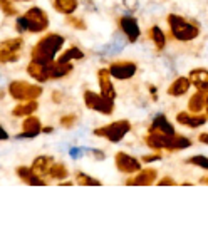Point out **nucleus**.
<instances>
[{"instance_id":"7ed1b4c3","label":"nucleus","mask_w":208,"mask_h":248,"mask_svg":"<svg viewBox=\"0 0 208 248\" xmlns=\"http://www.w3.org/2000/svg\"><path fill=\"white\" fill-rule=\"evenodd\" d=\"M144 143L149 148L156 149H166V151H181V149H188L192 146V141L180 134H160V133H148V136L144 138Z\"/></svg>"},{"instance_id":"7c9ffc66","label":"nucleus","mask_w":208,"mask_h":248,"mask_svg":"<svg viewBox=\"0 0 208 248\" xmlns=\"http://www.w3.org/2000/svg\"><path fill=\"white\" fill-rule=\"evenodd\" d=\"M0 10H2L5 16H16L17 14V9L12 5V2L10 0H0Z\"/></svg>"},{"instance_id":"b1692460","label":"nucleus","mask_w":208,"mask_h":248,"mask_svg":"<svg viewBox=\"0 0 208 248\" xmlns=\"http://www.w3.org/2000/svg\"><path fill=\"white\" fill-rule=\"evenodd\" d=\"M205 101H207V93L196 91L188 101V111L190 112H202L205 109Z\"/></svg>"},{"instance_id":"39448f33","label":"nucleus","mask_w":208,"mask_h":248,"mask_svg":"<svg viewBox=\"0 0 208 248\" xmlns=\"http://www.w3.org/2000/svg\"><path fill=\"white\" fill-rule=\"evenodd\" d=\"M9 94L10 97H14L19 103H22V101H37V97H41L42 94V87L25 81H14L9 86Z\"/></svg>"},{"instance_id":"2f4dec72","label":"nucleus","mask_w":208,"mask_h":248,"mask_svg":"<svg viewBox=\"0 0 208 248\" xmlns=\"http://www.w3.org/2000/svg\"><path fill=\"white\" fill-rule=\"evenodd\" d=\"M67 24L71 25V27H74V29H79V31H84V29H86V24H84V20L79 19V17L67 16Z\"/></svg>"},{"instance_id":"20e7f679","label":"nucleus","mask_w":208,"mask_h":248,"mask_svg":"<svg viewBox=\"0 0 208 248\" xmlns=\"http://www.w3.org/2000/svg\"><path fill=\"white\" fill-rule=\"evenodd\" d=\"M168 25H170L171 35L180 42L195 41L200 35V25L196 22L185 19L181 16H176V14H170L168 16Z\"/></svg>"},{"instance_id":"0eeeda50","label":"nucleus","mask_w":208,"mask_h":248,"mask_svg":"<svg viewBox=\"0 0 208 248\" xmlns=\"http://www.w3.org/2000/svg\"><path fill=\"white\" fill-rule=\"evenodd\" d=\"M84 104L91 111L101 112L106 116L112 114V111H114V101L108 99L103 94H97L94 91H84Z\"/></svg>"},{"instance_id":"1a4fd4ad","label":"nucleus","mask_w":208,"mask_h":248,"mask_svg":"<svg viewBox=\"0 0 208 248\" xmlns=\"http://www.w3.org/2000/svg\"><path fill=\"white\" fill-rule=\"evenodd\" d=\"M109 74L112 79H118V81H128V79L134 78L138 71L136 62L133 61H116L109 65Z\"/></svg>"},{"instance_id":"c756f323","label":"nucleus","mask_w":208,"mask_h":248,"mask_svg":"<svg viewBox=\"0 0 208 248\" xmlns=\"http://www.w3.org/2000/svg\"><path fill=\"white\" fill-rule=\"evenodd\" d=\"M188 165H195V166H200L203 170H208V158L207 156H192V158L187 159Z\"/></svg>"},{"instance_id":"a878e982","label":"nucleus","mask_w":208,"mask_h":248,"mask_svg":"<svg viewBox=\"0 0 208 248\" xmlns=\"http://www.w3.org/2000/svg\"><path fill=\"white\" fill-rule=\"evenodd\" d=\"M148 35H149V39H151V42L155 44L156 49H158V50H163V49H165V46H166L165 32H163L161 29L158 27V25H155V27L149 29Z\"/></svg>"},{"instance_id":"423d86ee","label":"nucleus","mask_w":208,"mask_h":248,"mask_svg":"<svg viewBox=\"0 0 208 248\" xmlns=\"http://www.w3.org/2000/svg\"><path fill=\"white\" fill-rule=\"evenodd\" d=\"M129 131H131V123L126 121V119H121V121H114V123L108 124V126L94 129V136L106 138V140L111 141V143H119Z\"/></svg>"},{"instance_id":"9b49d317","label":"nucleus","mask_w":208,"mask_h":248,"mask_svg":"<svg viewBox=\"0 0 208 248\" xmlns=\"http://www.w3.org/2000/svg\"><path fill=\"white\" fill-rule=\"evenodd\" d=\"M50 67H52V62L31 61V64L27 65V72L37 82H47L50 81Z\"/></svg>"},{"instance_id":"393cba45","label":"nucleus","mask_w":208,"mask_h":248,"mask_svg":"<svg viewBox=\"0 0 208 248\" xmlns=\"http://www.w3.org/2000/svg\"><path fill=\"white\" fill-rule=\"evenodd\" d=\"M78 0H54L52 5L54 9L59 14H64V16H72V14L78 10Z\"/></svg>"},{"instance_id":"bb28decb","label":"nucleus","mask_w":208,"mask_h":248,"mask_svg":"<svg viewBox=\"0 0 208 248\" xmlns=\"http://www.w3.org/2000/svg\"><path fill=\"white\" fill-rule=\"evenodd\" d=\"M84 57V52L79 47H69L67 50L59 57V62H71V61H78V59H82Z\"/></svg>"},{"instance_id":"a19ab883","label":"nucleus","mask_w":208,"mask_h":248,"mask_svg":"<svg viewBox=\"0 0 208 248\" xmlns=\"http://www.w3.org/2000/svg\"><path fill=\"white\" fill-rule=\"evenodd\" d=\"M149 93L153 94V99H156V89H155V86H149Z\"/></svg>"},{"instance_id":"2eb2a0df","label":"nucleus","mask_w":208,"mask_h":248,"mask_svg":"<svg viewBox=\"0 0 208 248\" xmlns=\"http://www.w3.org/2000/svg\"><path fill=\"white\" fill-rule=\"evenodd\" d=\"M111 74H109V69H99L97 71V82H99V89H101V94L108 99L114 101L116 99V89L112 86V81H111Z\"/></svg>"},{"instance_id":"a211bd4d","label":"nucleus","mask_w":208,"mask_h":248,"mask_svg":"<svg viewBox=\"0 0 208 248\" xmlns=\"http://www.w3.org/2000/svg\"><path fill=\"white\" fill-rule=\"evenodd\" d=\"M148 133H160V134H175L176 131H175V126L168 121V118L165 114H158L155 119H153L151 126H149Z\"/></svg>"},{"instance_id":"49530a36","label":"nucleus","mask_w":208,"mask_h":248,"mask_svg":"<svg viewBox=\"0 0 208 248\" xmlns=\"http://www.w3.org/2000/svg\"><path fill=\"white\" fill-rule=\"evenodd\" d=\"M203 181H207V183H208V178H205V180H203Z\"/></svg>"},{"instance_id":"4be33fe9","label":"nucleus","mask_w":208,"mask_h":248,"mask_svg":"<svg viewBox=\"0 0 208 248\" xmlns=\"http://www.w3.org/2000/svg\"><path fill=\"white\" fill-rule=\"evenodd\" d=\"M39 104L37 101H22L20 104H17L16 108L12 109V114L16 118H27V116L34 114L37 111Z\"/></svg>"},{"instance_id":"f3484780","label":"nucleus","mask_w":208,"mask_h":248,"mask_svg":"<svg viewBox=\"0 0 208 248\" xmlns=\"http://www.w3.org/2000/svg\"><path fill=\"white\" fill-rule=\"evenodd\" d=\"M54 163L56 161H54L52 156H39V158L34 159L31 170L34 171L37 176H41L46 180V178H49V171H50V168H52Z\"/></svg>"},{"instance_id":"aec40b11","label":"nucleus","mask_w":208,"mask_h":248,"mask_svg":"<svg viewBox=\"0 0 208 248\" xmlns=\"http://www.w3.org/2000/svg\"><path fill=\"white\" fill-rule=\"evenodd\" d=\"M16 173H17V176L24 181V183H27L31 186H46L47 185V180L37 176V174H35L34 171H32L31 168H27V166H19L16 170Z\"/></svg>"},{"instance_id":"6e6552de","label":"nucleus","mask_w":208,"mask_h":248,"mask_svg":"<svg viewBox=\"0 0 208 248\" xmlns=\"http://www.w3.org/2000/svg\"><path fill=\"white\" fill-rule=\"evenodd\" d=\"M24 47V39L14 37L5 39L0 42V62L2 64H9V62H16L20 57V50Z\"/></svg>"},{"instance_id":"37998d69","label":"nucleus","mask_w":208,"mask_h":248,"mask_svg":"<svg viewBox=\"0 0 208 248\" xmlns=\"http://www.w3.org/2000/svg\"><path fill=\"white\" fill-rule=\"evenodd\" d=\"M71 155H72V156H79V155H81V151H79V149H72Z\"/></svg>"},{"instance_id":"6ab92c4d","label":"nucleus","mask_w":208,"mask_h":248,"mask_svg":"<svg viewBox=\"0 0 208 248\" xmlns=\"http://www.w3.org/2000/svg\"><path fill=\"white\" fill-rule=\"evenodd\" d=\"M190 82L196 91L202 93H208V71L207 69H193L188 74Z\"/></svg>"},{"instance_id":"ddd939ff","label":"nucleus","mask_w":208,"mask_h":248,"mask_svg":"<svg viewBox=\"0 0 208 248\" xmlns=\"http://www.w3.org/2000/svg\"><path fill=\"white\" fill-rule=\"evenodd\" d=\"M42 133V123L39 118H35L34 114L27 116V118L22 121V133L17 134V138H35Z\"/></svg>"},{"instance_id":"58836bf2","label":"nucleus","mask_w":208,"mask_h":248,"mask_svg":"<svg viewBox=\"0 0 208 248\" xmlns=\"http://www.w3.org/2000/svg\"><path fill=\"white\" fill-rule=\"evenodd\" d=\"M198 141H200V143H203V144H208V133H202V134H200Z\"/></svg>"},{"instance_id":"72a5a7b5","label":"nucleus","mask_w":208,"mask_h":248,"mask_svg":"<svg viewBox=\"0 0 208 248\" xmlns=\"http://www.w3.org/2000/svg\"><path fill=\"white\" fill-rule=\"evenodd\" d=\"M160 159H161V155H160V153H155V155L144 156L143 163H153V161H160Z\"/></svg>"},{"instance_id":"f704fd0d","label":"nucleus","mask_w":208,"mask_h":248,"mask_svg":"<svg viewBox=\"0 0 208 248\" xmlns=\"http://www.w3.org/2000/svg\"><path fill=\"white\" fill-rule=\"evenodd\" d=\"M170 185H175V180H173V178H170V176H165V178H161V180L158 181V186H170Z\"/></svg>"},{"instance_id":"cd10ccee","label":"nucleus","mask_w":208,"mask_h":248,"mask_svg":"<svg viewBox=\"0 0 208 248\" xmlns=\"http://www.w3.org/2000/svg\"><path fill=\"white\" fill-rule=\"evenodd\" d=\"M67 176H69V171L65 165H63V163H54L49 171V178H52V180H64Z\"/></svg>"},{"instance_id":"5701e85b","label":"nucleus","mask_w":208,"mask_h":248,"mask_svg":"<svg viewBox=\"0 0 208 248\" xmlns=\"http://www.w3.org/2000/svg\"><path fill=\"white\" fill-rule=\"evenodd\" d=\"M72 72V64L71 62H59L54 61L52 67H50V79H63L65 76H69Z\"/></svg>"},{"instance_id":"4468645a","label":"nucleus","mask_w":208,"mask_h":248,"mask_svg":"<svg viewBox=\"0 0 208 248\" xmlns=\"http://www.w3.org/2000/svg\"><path fill=\"white\" fill-rule=\"evenodd\" d=\"M119 27H121L123 34L128 37L129 42H136L141 35V31H140V25H138V20L131 16H125L119 19Z\"/></svg>"},{"instance_id":"c03bdc74","label":"nucleus","mask_w":208,"mask_h":248,"mask_svg":"<svg viewBox=\"0 0 208 248\" xmlns=\"http://www.w3.org/2000/svg\"><path fill=\"white\" fill-rule=\"evenodd\" d=\"M205 111H207V116H208V93H207V101H205Z\"/></svg>"},{"instance_id":"dca6fc26","label":"nucleus","mask_w":208,"mask_h":248,"mask_svg":"<svg viewBox=\"0 0 208 248\" xmlns=\"http://www.w3.org/2000/svg\"><path fill=\"white\" fill-rule=\"evenodd\" d=\"M158 178V173L153 168H146V170H140L138 173H134L133 178L126 181V185H133V186H149L153 185Z\"/></svg>"},{"instance_id":"a18cd8bd","label":"nucleus","mask_w":208,"mask_h":248,"mask_svg":"<svg viewBox=\"0 0 208 248\" xmlns=\"http://www.w3.org/2000/svg\"><path fill=\"white\" fill-rule=\"evenodd\" d=\"M16 2H29V0H16Z\"/></svg>"},{"instance_id":"f8f14e48","label":"nucleus","mask_w":208,"mask_h":248,"mask_svg":"<svg viewBox=\"0 0 208 248\" xmlns=\"http://www.w3.org/2000/svg\"><path fill=\"white\" fill-rule=\"evenodd\" d=\"M208 116L202 114V112H190V111H181L176 114V123L181 126H188V127H200L203 124H207Z\"/></svg>"},{"instance_id":"e433bc0d","label":"nucleus","mask_w":208,"mask_h":248,"mask_svg":"<svg viewBox=\"0 0 208 248\" xmlns=\"http://www.w3.org/2000/svg\"><path fill=\"white\" fill-rule=\"evenodd\" d=\"M52 101H54V103H56V104H59L61 101H63V94L57 93V91H56V93L52 94Z\"/></svg>"},{"instance_id":"f03ea898","label":"nucleus","mask_w":208,"mask_h":248,"mask_svg":"<svg viewBox=\"0 0 208 248\" xmlns=\"http://www.w3.org/2000/svg\"><path fill=\"white\" fill-rule=\"evenodd\" d=\"M49 27V17L41 7H32L24 16H20L16 22L17 32H32V34H41Z\"/></svg>"},{"instance_id":"4c0bfd02","label":"nucleus","mask_w":208,"mask_h":248,"mask_svg":"<svg viewBox=\"0 0 208 248\" xmlns=\"http://www.w3.org/2000/svg\"><path fill=\"white\" fill-rule=\"evenodd\" d=\"M5 140H9V133L0 126V141H5Z\"/></svg>"},{"instance_id":"c9c22d12","label":"nucleus","mask_w":208,"mask_h":248,"mask_svg":"<svg viewBox=\"0 0 208 248\" xmlns=\"http://www.w3.org/2000/svg\"><path fill=\"white\" fill-rule=\"evenodd\" d=\"M125 3L128 9H131V10H134L138 7V0H125Z\"/></svg>"},{"instance_id":"9d476101","label":"nucleus","mask_w":208,"mask_h":248,"mask_svg":"<svg viewBox=\"0 0 208 248\" xmlns=\"http://www.w3.org/2000/svg\"><path fill=\"white\" fill-rule=\"evenodd\" d=\"M114 165L118 168V171L125 174H134L141 170V161L134 156H129L125 151H119L116 153L114 156Z\"/></svg>"},{"instance_id":"c85d7f7f","label":"nucleus","mask_w":208,"mask_h":248,"mask_svg":"<svg viewBox=\"0 0 208 248\" xmlns=\"http://www.w3.org/2000/svg\"><path fill=\"white\" fill-rule=\"evenodd\" d=\"M76 181H78V185H81V186H101L99 180L82 173V171H78V173H76Z\"/></svg>"},{"instance_id":"f257e3e1","label":"nucleus","mask_w":208,"mask_h":248,"mask_svg":"<svg viewBox=\"0 0 208 248\" xmlns=\"http://www.w3.org/2000/svg\"><path fill=\"white\" fill-rule=\"evenodd\" d=\"M65 39L59 34H47L46 37H42L41 41L34 46L31 52L32 61L39 62H54L57 52L61 50V47L64 46Z\"/></svg>"},{"instance_id":"412c9836","label":"nucleus","mask_w":208,"mask_h":248,"mask_svg":"<svg viewBox=\"0 0 208 248\" xmlns=\"http://www.w3.org/2000/svg\"><path fill=\"white\" fill-rule=\"evenodd\" d=\"M190 87H192V82H190L188 76H180V78L175 79V81L171 82V86L168 87V94L173 97H181L188 93Z\"/></svg>"},{"instance_id":"79ce46f5","label":"nucleus","mask_w":208,"mask_h":248,"mask_svg":"<svg viewBox=\"0 0 208 248\" xmlns=\"http://www.w3.org/2000/svg\"><path fill=\"white\" fill-rule=\"evenodd\" d=\"M52 131H54V127H52V126H50V127H42V133H47V134H49V133H52Z\"/></svg>"},{"instance_id":"473e14b6","label":"nucleus","mask_w":208,"mask_h":248,"mask_svg":"<svg viewBox=\"0 0 208 248\" xmlns=\"http://www.w3.org/2000/svg\"><path fill=\"white\" fill-rule=\"evenodd\" d=\"M76 121H78V116H74V114L63 116V118H61V126H63V127H72L76 124Z\"/></svg>"},{"instance_id":"ea45409f","label":"nucleus","mask_w":208,"mask_h":248,"mask_svg":"<svg viewBox=\"0 0 208 248\" xmlns=\"http://www.w3.org/2000/svg\"><path fill=\"white\" fill-rule=\"evenodd\" d=\"M89 153H93V155L96 156L97 159H104V153H101V151H96V149H91Z\"/></svg>"}]
</instances>
